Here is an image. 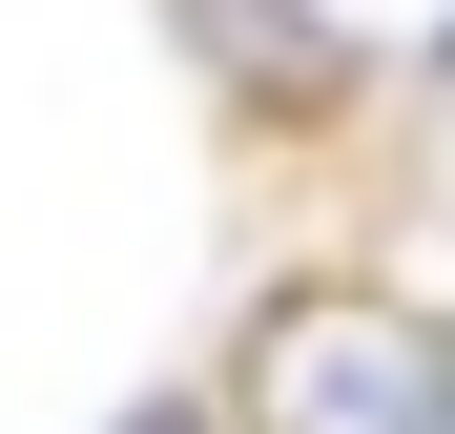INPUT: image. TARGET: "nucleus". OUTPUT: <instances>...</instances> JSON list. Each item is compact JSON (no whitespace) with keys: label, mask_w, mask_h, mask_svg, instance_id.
Returning <instances> with one entry per match:
<instances>
[{"label":"nucleus","mask_w":455,"mask_h":434,"mask_svg":"<svg viewBox=\"0 0 455 434\" xmlns=\"http://www.w3.org/2000/svg\"><path fill=\"white\" fill-rule=\"evenodd\" d=\"M228 434H455V331L414 289H269L228 351Z\"/></svg>","instance_id":"1"},{"label":"nucleus","mask_w":455,"mask_h":434,"mask_svg":"<svg viewBox=\"0 0 455 434\" xmlns=\"http://www.w3.org/2000/svg\"><path fill=\"white\" fill-rule=\"evenodd\" d=\"M187 42H207L269 124H331V104H352V42H331V21H290V0H187Z\"/></svg>","instance_id":"2"},{"label":"nucleus","mask_w":455,"mask_h":434,"mask_svg":"<svg viewBox=\"0 0 455 434\" xmlns=\"http://www.w3.org/2000/svg\"><path fill=\"white\" fill-rule=\"evenodd\" d=\"M124 434H228V414H187V393H145V414H124Z\"/></svg>","instance_id":"3"}]
</instances>
